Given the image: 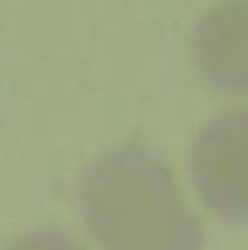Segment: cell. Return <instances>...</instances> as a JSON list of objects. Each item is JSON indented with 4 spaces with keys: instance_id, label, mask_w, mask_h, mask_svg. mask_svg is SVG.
<instances>
[{
    "instance_id": "obj_2",
    "label": "cell",
    "mask_w": 248,
    "mask_h": 250,
    "mask_svg": "<svg viewBox=\"0 0 248 250\" xmlns=\"http://www.w3.org/2000/svg\"><path fill=\"white\" fill-rule=\"evenodd\" d=\"M186 168L211 213L228 223H248V109H228L203 124Z\"/></svg>"
},
{
    "instance_id": "obj_3",
    "label": "cell",
    "mask_w": 248,
    "mask_h": 250,
    "mask_svg": "<svg viewBox=\"0 0 248 250\" xmlns=\"http://www.w3.org/2000/svg\"><path fill=\"white\" fill-rule=\"evenodd\" d=\"M191 55L214 89L248 94V3L211 8L194 27Z\"/></svg>"
},
{
    "instance_id": "obj_1",
    "label": "cell",
    "mask_w": 248,
    "mask_h": 250,
    "mask_svg": "<svg viewBox=\"0 0 248 250\" xmlns=\"http://www.w3.org/2000/svg\"><path fill=\"white\" fill-rule=\"evenodd\" d=\"M77 203L102 250H201L203 230L171 168L149 149L124 144L90 164Z\"/></svg>"
},
{
    "instance_id": "obj_4",
    "label": "cell",
    "mask_w": 248,
    "mask_h": 250,
    "mask_svg": "<svg viewBox=\"0 0 248 250\" xmlns=\"http://www.w3.org/2000/svg\"><path fill=\"white\" fill-rule=\"evenodd\" d=\"M3 250H85L72 235L52 228H38L30 230L13 243H8Z\"/></svg>"
}]
</instances>
